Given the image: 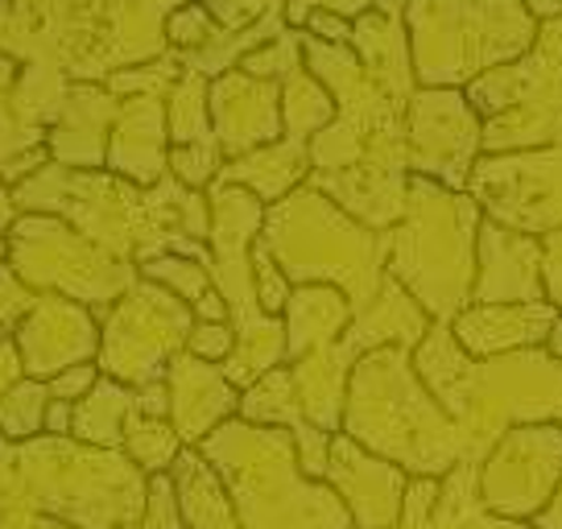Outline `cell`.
Returning a JSON list of instances; mask_svg holds the SVG:
<instances>
[{
  "label": "cell",
  "mask_w": 562,
  "mask_h": 529,
  "mask_svg": "<svg viewBox=\"0 0 562 529\" xmlns=\"http://www.w3.org/2000/svg\"><path fill=\"white\" fill-rule=\"evenodd\" d=\"M302 63L335 100V121L311 137V178L351 220L389 232L405 212V100L372 79L351 46L302 30Z\"/></svg>",
  "instance_id": "6da1fadb"
},
{
  "label": "cell",
  "mask_w": 562,
  "mask_h": 529,
  "mask_svg": "<svg viewBox=\"0 0 562 529\" xmlns=\"http://www.w3.org/2000/svg\"><path fill=\"white\" fill-rule=\"evenodd\" d=\"M414 369L439 406L463 426L468 463H484L492 442L509 426H562V360L546 348L472 360L459 348L451 323H435L414 348Z\"/></svg>",
  "instance_id": "7a4b0ae2"
},
{
  "label": "cell",
  "mask_w": 562,
  "mask_h": 529,
  "mask_svg": "<svg viewBox=\"0 0 562 529\" xmlns=\"http://www.w3.org/2000/svg\"><path fill=\"white\" fill-rule=\"evenodd\" d=\"M339 430L409 476L442 480L468 459L463 426L422 385L409 348H372L356 360Z\"/></svg>",
  "instance_id": "3957f363"
},
{
  "label": "cell",
  "mask_w": 562,
  "mask_h": 529,
  "mask_svg": "<svg viewBox=\"0 0 562 529\" xmlns=\"http://www.w3.org/2000/svg\"><path fill=\"white\" fill-rule=\"evenodd\" d=\"M199 451L220 472L240 529H356L327 480L302 472L299 442L281 426L220 423Z\"/></svg>",
  "instance_id": "277c9868"
},
{
  "label": "cell",
  "mask_w": 562,
  "mask_h": 529,
  "mask_svg": "<svg viewBox=\"0 0 562 529\" xmlns=\"http://www.w3.org/2000/svg\"><path fill=\"white\" fill-rule=\"evenodd\" d=\"M480 224L484 212L468 191H447L430 178L409 175L405 212L389 228L385 273L435 323H451L463 306H472Z\"/></svg>",
  "instance_id": "5b68a950"
},
{
  "label": "cell",
  "mask_w": 562,
  "mask_h": 529,
  "mask_svg": "<svg viewBox=\"0 0 562 529\" xmlns=\"http://www.w3.org/2000/svg\"><path fill=\"white\" fill-rule=\"evenodd\" d=\"M261 240L290 285H335L348 294L351 315H360L389 278V232L351 220L306 182L265 207Z\"/></svg>",
  "instance_id": "8992f818"
},
{
  "label": "cell",
  "mask_w": 562,
  "mask_h": 529,
  "mask_svg": "<svg viewBox=\"0 0 562 529\" xmlns=\"http://www.w3.org/2000/svg\"><path fill=\"white\" fill-rule=\"evenodd\" d=\"M9 459L25 500L70 529H124L140 521L149 500V476L121 447L42 435L9 442Z\"/></svg>",
  "instance_id": "52a82bcc"
},
{
  "label": "cell",
  "mask_w": 562,
  "mask_h": 529,
  "mask_svg": "<svg viewBox=\"0 0 562 529\" xmlns=\"http://www.w3.org/2000/svg\"><path fill=\"white\" fill-rule=\"evenodd\" d=\"M405 34L418 88H468L533 46L538 21L521 0H409Z\"/></svg>",
  "instance_id": "ba28073f"
},
{
  "label": "cell",
  "mask_w": 562,
  "mask_h": 529,
  "mask_svg": "<svg viewBox=\"0 0 562 529\" xmlns=\"http://www.w3.org/2000/svg\"><path fill=\"white\" fill-rule=\"evenodd\" d=\"M211 285L228 302V323L236 331V352L220 364L236 389L261 381L269 369L285 364V323L265 315L252 282V240L261 236L265 203L245 187L211 182Z\"/></svg>",
  "instance_id": "9c48e42d"
},
{
  "label": "cell",
  "mask_w": 562,
  "mask_h": 529,
  "mask_svg": "<svg viewBox=\"0 0 562 529\" xmlns=\"http://www.w3.org/2000/svg\"><path fill=\"white\" fill-rule=\"evenodd\" d=\"M484 124V154L542 149L562 133V18L538 25L521 58L475 75L463 88Z\"/></svg>",
  "instance_id": "30bf717a"
},
{
  "label": "cell",
  "mask_w": 562,
  "mask_h": 529,
  "mask_svg": "<svg viewBox=\"0 0 562 529\" xmlns=\"http://www.w3.org/2000/svg\"><path fill=\"white\" fill-rule=\"evenodd\" d=\"M468 194L484 220L542 240L546 302L562 311V133L542 149L480 154Z\"/></svg>",
  "instance_id": "8fae6325"
},
{
  "label": "cell",
  "mask_w": 562,
  "mask_h": 529,
  "mask_svg": "<svg viewBox=\"0 0 562 529\" xmlns=\"http://www.w3.org/2000/svg\"><path fill=\"white\" fill-rule=\"evenodd\" d=\"M4 261L18 269V278L30 290H46V294L83 302L95 311V318L137 282V264L91 245L88 236H79L67 220H54V215L13 220Z\"/></svg>",
  "instance_id": "7c38bea8"
},
{
  "label": "cell",
  "mask_w": 562,
  "mask_h": 529,
  "mask_svg": "<svg viewBox=\"0 0 562 529\" xmlns=\"http://www.w3.org/2000/svg\"><path fill=\"white\" fill-rule=\"evenodd\" d=\"M194 311L158 282H137L100 315V356L104 376L128 389L166 381V369L178 352H187Z\"/></svg>",
  "instance_id": "4fadbf2b"
},
{
  "label": "cell",
  "mask_w": 562,
  "mask_h": 529,
  "mask_svg": "<svg viewBox=\"0 0 562 529\" xmlns=\"http://www.w3.org/2000/svg\"><path fill=\"white\" fill-rule=\"evenodd\" d=\"M484 124L463 88H418L405 108V161L409 175L447 191H468L472 166L484 154Z\"/></svg>",
  "instance_id": "5bb4252c"
},
{
  "label": "cell",
  "mask_w": 562,
  "mask_h": 529,
  "mask_svg": "<svg viewBox=\"0 0 562 529\" xmlns=\"http://www.w3.org/2000/svg\"><path fill=\"white\" fill-rule=\"evenodd\" d=\"M562 480V426H509L480 463V500L496 517L533 521Z\"/></svg>",
  "instance_id": "9a60e30c"
},
{
  "label": "cell",
  "mask_w": 562,
  "mask_h": 529,
  "mask_svg": "<svg viewBox=\"0 0 562 529\" xmlns=\"http://www.w3.org/2000/svg\"><path fill=\"white\" fill-rule=\"evenodd\" d=\"M13 348L21 360V376L50 381L70 364H88L100 356V318L83 302L37 294L34 311L13 327Z\"/></svg>",
  "instance_id": "2e32d148"
},
{
  "label": "cell",
  "mask_w": 562,
  "mask_h": 529,
  "mask_svg": "<svg viewBox=\"0 0 562 529\" xmlns=\"http://www.w3.org/2000/svg\"><path fill=\"white\" fill-rule=\"evenodd\" d=\"M323 480L344 500V509L351 513V526L356 529H393L402 521L409 472L397 468V463H389V459L372 455L369 447L348 439L344 430L331 435Z\"/></svg>",
  "instance_id": "e0dca14e"
},
{
  "label": "cell",
  "mask_w": 562,
  "mask_h": 529,
  "mask_svg": "<svg viewBox=\"0 0 562 529\" xmlns=\"http://www.w3.org/2000/svg\"><path fill=\"white\" fill-rule=\"evenodd\" d=\"M211 133L224 161L245 158L252 149H265L285 137L281 128V83L278 79H257L248 71H228L211 79L207 91Z\"/></svg>",
  "instance_id": "ac0fdd59"
},
{
  "label": "cell",
  "mask_w": 562,
  "mask_h": 529,
  "mask_svg": "<svg viewBox=\"0 0 562 529\" xmlns=\"http://www.w3.org/2000/svg\"><path fill=\"white\" fill-rule=\"evenodd\" d=\"M542 240L513 232L496 220L480 224L475 236L472 302H542Z\"/></svg>",
  "instance_id": "d6986e66"
},
{
  "label": "cell",
  "mask_w": 562,
  "mask_h": 529,
  "mask_svg": "<svg viewBox=\"0 0 562 529\" xmlns=\"http://www.w3.org/2000/svg\"><path fill=\"white\" fill-rule=\"evenodd\" d=\"M559 318L554 302H472L451 318L459 348L472 360H492L521 348H542Z\"/></svg>",
  "instance_id": "ffe728a7"
},
{
  "label": "cell",
  "mask_w": 562,
  "mask_h": 529,
  "mask_svg": "<svg viewBox=\"0 0 562 529\" xmlns=\"http://www.w3.org/2000/svg\"><path fill=\"white\" fill-rule=\"evenodd\" d=\"M166 389H170V426L187 447H199L215 426L236 418L240 409V389L224 376V369L191 352H178L170 360Z\"/></svg>",
  "instance_id": "44dd1931"
},
{
  "label": "cell",
  "mask_w": 562,
  "mask_h": 529,
  "mask_svg": "<svg viewBox=\"0 0 562 529\" xmlns=\"http://www.w3.org/2000/svg\"><path fill=\"white\" fill-rule=\"evenodd\" d=\"M104 170L128 178L137 187H158L170 175V128H166V100L137 95L121 100V112L108 133Z\"/></svg>",
  "instance_id": "7402d4cb"
},
{
  "label": "cell",
  "mask_w": 562,
  "mask_h": 529,
  "mask_svg": "<svg viewBox=\"0 0 562 529\" xmlns=\"http://www.w3.org/2000/svg\"><path fill=\"white\" fill-rule=\"evenodd\" d=\"M121 112V100L104 83H70L58 108V121L46 133L50 161L70 170H104L108 133Z\"/></svg>",
  "instance_id": "603a6c76"
},
{
  "label": "cell",
  "mask_w": 562,
  "mask_h": 529,
  "mask_svg": "<svg viewBox=\"0 0 562 529\" xmlns=\"http://www.w3.org/2000/svg\"><path fill=\"white\" fill-rule=\"evenodd\" d=\"M351 50L360 58V67L393 91L397 100H414L418 79H414V58H409V34H405V18H385L369 9L364 18L351 21Z\"/></svg>",
  "instance_id": "cb8c5ba5"
},
{
  "label": "cell",
  "mask_w": 562,
  "mask_h": 529,
  "mask_svg": "<svg viewBox=\"0 0 562 529\" xmlns=\"http://www.w3.org/2000/svg\"><path fill=\"white\" fill-rule=\"evenodd\" d=\"M285 323V364L327 348L351 327V302L335 285H294L281 311Z\"/></svg>",
  "instance_id": "d4e9b609"
},
{
  "label": "cell",
  "mask_w": 562,
  "mask_h": 529,
  "mask_svg": "<svg viewBox=\"0 0 562 529\" xmlns=\"http://www.w3.org/2000/svg\"><path fill=\"white\" fill-rule=\"evenodd\" d=\"M306 178H311V145L294 142V137H281V142L252 149L245 158L224 161L215 182L245 187V191H252L269 207V203L285 199L290 191H299Z\"/></svg>",
  "instance_id": "484cf974"
},
{
  "label": "cell",
  "mask_w": 562,
  "mask_h": 529,
  "mask_svg": "<svg viewBox=\"0 0 562 529\" xmlns=\"http://www.w3.org/2000/svg\"><path fill=\"white\" fill-rule=\"evenodd\" d=\"M170 480H175L178 513H182L187 529H240V517H236V505H232L224 480L203 459L199 447H182V455L170 468Z\"/></svg>",
  "instance_id": "4316f807"
},
{
  "label": "cell",
  "mask_w": 562,
  "mask_h": 529,
  "mask_svg": "<svg viewBox=\"0 0 562 529\" xmlns=\"http://www.w3.org/2000/svg\"><path fill=\"white\" fill-rule=\"evenodd\" d=\"M430 529H533L529 521H509L480 500V463H459L439 480V496L430 509Z\"/></svg>",
  "instance_id": "83f0119b"
},
{
  "label": "cell",
  "mask_w": 562,
  "mask_h": 529,
  "mask_svg": "<svg viewBox=\"0 0 562 529\" xmlns=\"http://www.w3.org/2000/svg\"><path fill=\"white\" fill-rule=\"evenodd\" d=\"M133 397L137 389L121 385L100 372V381L88 397L75 402V423H70V439L91 442V447H121L124 423L133 414Z\"/></svg>",
  "instance_id": "f1b7e54d"
},
{
  "label": "cell",
  "mask_w": 562,
  "mask_h": 529,
  "mask_svg": "<svg viewBox=\"0 0 562 529\" xmlns=\"http://www.w3.org/2000/svg\"><path fill=\"white\" fill-rule=\"evenodd\" d=\"M331 121H335L331 91L323 88L306 67H299L294 75L281 79V128H285V137L311 145V137L323 133Z\"/></svg>",
  "instance_id": "f546056e"
},
{
  "label": "cell",
  "mask_w": 562,
  "mask_h": 529,
  "mask_svg": "<svg viewBox=\"0 0 562 529\" xmlns=\"http://www.w3.org/2000/svg\"><path fill=\"white\" fill-rule=\"evenodd\" d=\"M182 447H187V442L178 439V430L170 426V418H149V414H137V406H133L128 423H124L121 451L137 463L145 476L170 472L175 459L182 455Z\"/></svg>",
  "instance_id": "4dcf8cb0"
},
{
  "label": "cell",
  "mask_w": 562,
  "mask_h": 529,
  "mask_svg": "<svg viewBox=\"0 0 562 529\" xmlns=\"http://www.w3.org/2000/svg\"><path fill=\"white\" fill-rule=\"evenodd\" d=\"M211 79L194 71H182L178 83L166 95V128H170V145H194L211 142V112H207Z\"/></svg>",
  "instance_id": "1f68e13d"
},
{
  "label": "cell",
  "mask_w": 562,
  "mask_h": 529,
  "mask_svg": "<svg viewBox=\"0 0 562 529\" xmlns=\"http://www.w3.org/2000/svg\"><path fill=\"white\" fill-rule=\"evenodd\" d=\"M46 406H50V385L34 376H18L0 397V435L9 442L37 439L46 423Z\"/></svg>",
  "instance_id": "d6a6232c"
},
{
  "label": "cell",
  "mask_w": 562,
  "mask_h": 529,
  "mask_svg": "<svg viewBox=\"0 0 562 529\" xmlns=\"http://www.w3.org/2000/svg\"><path fill=\"white\" fill-rule=\"evenodd\" d=\"M137 278L166 285V290H170V294H178L187 306H194V302L211 290V269H207V264L194 261V257H178V252H158V257L140 261Z\"/></svg>",
  "instance_id": "836d02e7"
},
{
  "label": "cell",
  "mask_w": 562,
  "mask_h": 529,
  "mask_svg": "<svg viewBox=\"0 0 562 529\" xmlns=\"http://www.w3.org/2000/svg\"><path fill=\"white\" fill-rule=\"evenodd\" d=\"M18 75H21L18 63L0 50V100H4V95H9V88L18 83ZM42 145H46V137H42L37 128H30L21 112H9V108H4V116H0V175H4V170H9L18 158H25V154L42 149Z\"/></svg>",
  "instance_id": "e575fe53"
},
{
  "label": "cell",
  "mask_w": 562,
  "mask_h": 529,
  "mask_svg": "<svg viewBox=\"0 0 562 529\" xmlns=\"http://www.w3.org/2000/svg\"><path fill=\"white\" fill-rule=\"evenodd\" d=\"M178 75H182V67H178L175 54L166 50L161 58H154V63H140V67L112 71L104 79V88L112 91L116 100H137V95H158V100H166V95H170V88L178 83Z\"/></svg>",
  "instance_id": "d590c367"
},
{
  "label": "cell",
  "mask_w": 562,
  "mask_h": 529,
  "mask_svg": "<svg viewBox=\"0 0 562 529\" xmlns=\"http://www.w3.org/2000/svg\"><path fill=\"white\" fill-rule=\"evenodd\" d=\"M220 166H224V154H220L215 137L194 145H170V175L191 191H207L220 178Z\"/></svg>",
  "instance_id": "8d00e7d4"
},
{
  "label": "cell",
  "mask_w": 562,
  "mask_h": 529,
  "mask_svg": "<svg viewBox=\"0 0 562 529\" xmlns=\"http://www.w3.org/2000/svg\"><path fill=\"white\" fill-rule=\"evenodd\" d=\"M299 67H306L302 63V30H285V34H278L269 46H261V50H252L240 63V71L257 75V79H285V75H294Z\"/></svg>",
  "instance_id": "74e56055"
},
{
  "label": "cell",
  "mask_w": 562,
  "mask_h": 529,
  "mask_svg": "<svg viewBox=\"0 0 562 529\" xmlns=\"http://www.w3.org/2000/svg\"><path fill=\"white\" fill-rule=\"evenodd\" d=\"M252 282H257V302H261L265 315L281 318L285 302H290V294H294V285H290L285 273H281V264L273 261V252L265 248L261 236L252 240Z\"/></svg>",
  "instance_id": "f35d334b"
},
{
  "label": "cell",
  "mask_w": 562,
  "mask_h": 529,
  "mask_svg": "<svg viewBox=\"0 0 562 529\" xmlns=\"http://www.w3.org/2000/svg\"><path fill=\"white\" fill-rule=\"evenodd\" d=\"M215 30L220 25L211 21L203 0H191V4H182V9L170 13V21H166V42H170V50H199Z\"/></svg>",
  "instance_id": "ab89813d"
},
{
  "label": "cell",
  "mask_w": 562,
  "mask_h": 529,
  "mask_svg": "<svg viewBox=\"0 0 562 529\" xmlns=\"http://www.w3.org/2000/svg\"><path fill=\"white\" fill-rule=\"evenodd\" d=\"M34 302H37V290H30V285L21 282L13 264L0 261V327L13 331L21 318L34 311Z\"/></svg>",
  "instance_id": "60d3db41"
},
{
  "label": "cell",
  "mask_w": 562,
  "mask_h": 529,
  "mask_svg": "<svg viewBox=\"0 0 562 529\" xmlns=\"http://www.w3.org/2000/svg\"><path fill=\"white\" fill-rule=\"evenodd\" d=\"M187 352L207 360V364H224L236 352V331L232 323H194L187 336Z\"/></svg>",
  "instance_id": "b9f144b4"
},
{
  "label": "cell",
  "mask_w": 562,
  "mask_h": 529,
  "mask_svg": "<svg viewBox=\"0 0 562 529\" xmlns=\"http://www.w3.org/2000/svg\"><path fill=\"white\" fill-rule=\"evenodd\" d=\"M435 496H439V480H435V476H409L402 521H397L393 529H430V509H435Z\"/></svg>",
  "instance_id": "7bdbcfd3"
},
{
  "label": "cell",
  "mask_w": 562,
  "mask_h": 529,
  "mask_svg": "<svg viewBox=\"0 0 562 529\" xmlns=\"http://www.w3.org/2000/svg\"><path fill=\"white\" fill-rule=\"evenodd\" d=\"M315 9H327V13H339V18L356 21L369 13L372 0H290V4H285V25H290V30H302Z\"/></svg>",
  "instance_id": "ee69618b"
},
{
  "label": "cell",
  "mask_w": 562,
  "mask_h": 529,
  "mask_svg": "<svg viewBox=\"0 0 562 529\" xmlns=\"http://www.w3.org/2000/svg\"><path fill=\"white\" fill-rule=\"evenodd\" d=\"M95 381H100V364L88 360V364H70V369H63L58 376H50L46 385H50V397L75 406L79 397H88L91 389H95Z\"/></svg>",
  "instance_id": "f6af8a7d"
},
{
  "label": "cell",
  "mask_w": 562,
  "mask_h": 529,
  "mask_svg": "<svg viewBox=\"0 0 562 529\" xmlns=\"http://www.w3.org/2000/svg\"><path fill=\"white\" fill-rule=\"evenodd\" d=\"M306 34H315L318 42H331V46H351V21L339 18V13H327V9H315L306 25Z\"/></svg>",
  "instance_id": "bcb514c9"
},
{
  "label": "cell",
  "mask_w": 562,
  "mask_h": 529,
  "mask_svg": "<svg viewBox=\"0 0 562 529\" xmlns=\"http://www.w3.org/2000/svg\"><path fill=\"white\" fill-rule=\"evenodd\" d=\"M133 406H137V414H149V418H170V389H166V381L140 385Z\"/></svg>",
  "instance_id": "7dc6e473"
},
{
  "label": "cell",
  "mask_w": 562,
  "mask_h": 529,
  "mask_svg": "<svg viewBox=\"0 0 562 529\" xmlns=\"http://www.w3.org/2000/svg\"><path fill=\"white\" fill-rule=\"evenodd\" d=\"M70 423H75V406H70V402H58V397H50V406H46V423H42V435L70 439Z\"/></svg>",
  "instance_id": "c3c4849f"
},
{
  "label": "cell",
  "mask_w": 562,
  "mask_h": 529,
  "mask_svg": "<svg viewBox=\"0 0 562 529\" xmlns=\"http://www.w3.org/2000/svg\"><path fill=\"white\" fill-rule=\"evenodd\" d=\"M191 311H194V323H228V302L220 299V290H215V285H211L203 299L194 302Z\"/></svg>",
  "instance_id": "681fc988"
},
{
  "label": "cell",
  "mask_w": 562,
  "mask_h": 529,
  "mask_svg": "<svg viewBox=\"0 0 562 529\" xmlns=\"http://www.w3.org/2000/svg\"><path fill=\"white\" fill-rule=\"evenodd\" d=\"M13 212H18V203H13V191L0 182V261L9 257V232H13Z\"/></svg>",
  "instance_id": "f907efd6"
},
{
  "label": "cell",
  "mask_w": 562,
  "mask_h": 529,
  "mask_svg": "<svg viewBox=\"0 0 562 529\" xmlns=\"http://www.w3.org/2000/svg\"><path fill=\"white\" fill-rule=\"evenodd\" d=\"M533 529H562V480H559V488H554V496L546 500V509L529 521Z\"/></svg>",
  "instance_id": "816d5d0a"
},
{
  "label": "cell",
  "mask_w": 562,
  "mask_h": 529,
  "mask_svg": "<svg viewBox=\"0 0 562 529\" xmlns=\"http://www.w3.org/2000/svg\"><path fill=\"white\" fill-rule=\"evenodd\" d=\"M521 4H526V13L538 21V25L562 18V0H521Z\"/></svg>",
  "instance_id": "f5cc1de1"
},
{
  "label": "cell",
  "mask_w": 562,
  "mask_h": 529,
  "mask_svg": "<svg viewBox=\"0 0 562 529\" xmlns=\"http://www.w3.org/2000/svg\"><path fill=\"white\" fill-rule=\"evenodd\" d=\"M542 348L554 356V360H562V311H559V318H554V327H550V336H546Z\"/></svg>",
  "instance_id": "db71d44e"
},
{
  "label": "cell",
  "mask_w": 562,
  "mask_h": 529,
  "mask_svg": "<svg viewBox=\"0 0 562 529\" xmlns=\"http://www.w3.org/2000/svg\"><path fill=\"white\" fill-rule=\"evenodd\" d=\"M405 4H409V0H372V9L385 13V18H405Z\"/></svg>",
  "instance_id": "11a10c76"
}]
</instances>
